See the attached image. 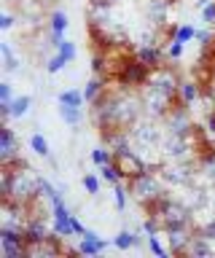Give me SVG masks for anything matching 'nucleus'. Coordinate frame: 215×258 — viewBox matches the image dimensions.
Masks as SVG:
<instances>
[{
    "label": "nucleus",
    "instance_id": "1",
    "mask_svg": "<svg viewBox=\"0 0 215 258\" xmlns=\"http://www.w3.org/2000/svg\"><path fill=\"white\" fill-rule=\"evenodd\" d=\"M38 177L27 164L25 167H0V194L3 199H14L22 202V205H30L33 199L41 197V188H38Z\"/></svg>",
    "mask_w": 215,
    "mask_h": 258
},
{
    "label": "nucleus",
    "instance_id": "2",
    "mask_svg": "<svg viewBox=\"0 0 215 258\" xmlns=\"http://www.w3.org/2000/svg\"><path fill=\"white\" fill-rule=\"evenodd\" d=\"M126 185H129V194L140 202L142 207L151 205V202H156L159 197H164V194H167V185L162 180V175H159V169H154V167H148L146 172L129 177Z\"/></svg>",
    "mask_w": 215,
    "mask_h": 258
},
{
    "label": "nucleus",
    "instance_id": "3",
    "mask_svg": "<svg viewBox=\"0 0 215 258\" xmlns=\"http://www.w3.org/2000/svg\"><path fill=\"white\" fill-rule=\"evenodd\" d=\"M180 76L175 73V68L172 64H159V68H151V73H148V81L146 84H151V86H156L159 92H164V94H170L172 100H178V92H180Z\"/></svg>",
    "mask_w": 215,
    "mask_h": 258
},
{
    "label": "nucleus",
    "instance_id": "4",
    "mask_svg": "<svg viewBox=\"0 0 215 258\" xmlns=\"http://www.w3.org/2000/svg\"><path fill=\"white\" fill-rule=\"evenodd\" d=\"M27 223H30V205H22V202H14V199H3V205H0V226L3 229L25 231Z\"/></svg>",
    "mask_w": 215,
    "mask_h": 258
},
{
    "label": "nucleus",
    "instance_id": "5",
    "mask_svg": "<svg viewBox=\"0 0 215 258\" xmlns=\"http://www.w3.org/2000/svg\"><path fill=\"white\" fill-rule=\"evenodd\" d=\"M19 140H17V132L9 126V124H3V135H0V167H25L27 161L22 159V153H19Z\"/></svg>",
    "mask_w": 215,
    "mask_h": 258
},
{
    "label": "nucleus",
    "instance_id": "6",
    "mask_svg": "<svg viewBox=\"0 0 215 258\" xmlns=\"http://www.w3.org/2000/svg\"><path fill=\"white\" fill-rule=\"evenodd\" d=\"M132 140H134V145H140V148H154V145H162V137H164V132L159 129V124L154 118H146L142 116L137 124H134L132 129Z\"/></svg>",
    "mask_w": 215,
    "mask_h": 258
},
{
    "label": "nucleus",
    "instance_id": "7",
    "mask_svg": "<svg viewBox=\"0 0 215 258\" xmlns=\"http://www.w3.org/2000/svg\"><path fill=\"white\" fill-rule=\"evenodd\" d=\"M167 121V132H175V135H191L194 132V118H191V110H188V105H183L180 100L170 108V113L164 116Z\"/></svg>",
    "mask_w": 215,
    "mask_h": 258
},
{
    "label": "nucleus",
    "instance_id": "8",
    "mask_svg": "<svg viewBox=\"0 0 215 258\" xmlns=\"http://www.w3.org/2000/svg\"><path fill=\"white\" fill-rule=\"evenodd\" d=\"M113 161H116V167H118V172H121L124 180H129V177H134V175H140V172H146V169H148V161L142 159L134 148L113 153Z\"/></svg>",
    "mask_w": 215,
    "mask_h": 258
},
{
    "label": "nucleus",
    "instance_id": "9",
    "mask_svg": "<svg viewBox=\"0 0 215 258\" xmlns=\"http://www.w3.org/2000/svg\"><path fill=\"white\" fill-rule=\"evenodd\" d=\"M0 250H3V255H9V258H25L27 234L17 231V229H3V226H0Z\"/></svg>",
    "mask_w": 215,
    "mask_h": 258
},
{
    "label": "nucleus",
    "instance_id": "10",
    "mask_svg": "<svg viewBox=\"0 0 215 258\" xmlns=\"http://www.w3.org/2000/svg\"><path fill=\"white\" fill-rule=\"evenodd\" d=\"M191 237H194V223L164 229V239H167V247H170V253H172V255H186Z\"/></svg>",
    "mask_w": 215,
    "mask_h": 258
},
{
    "label": "nucleus",
    "instance_id": "11",
    "mask_svg": "<svg viewBox=\"0 0 215 258\" xmlns=\"http://www.w3.org/2000/svg\"><path fill=\"white\" fill-rule=\"evenodd\" d=\"M170 8H172V0H148L146 6V16L154 27H170L167 19H170Z\"/></svg>",
    "mask_w": 215,
    "mask_h": 258
},
{
    "label": "nucleus",
    "instance_id": "12",
    "mask_svg": "<svg viewBox=\"0 0 215 258\" xmlns=\"http://www.w3.org/2000/svg\"><path fill=\"white\" fill-rule=\"evenodd\" d=\"M102 137V145L105 148H110L113 153H118V151H126V148H132V132L129 129H110V132H105V135H100Z\"/></svg>",
    "mask_w": 215,
    "mask_h": 258
},
{
    "label": "nucleus",
    "instance_id": "13",
    "mask_svg": "<svg viewBox=\"0 0 215 258\" xmlns=\"http://www.w3.org/2000/svg\"><path fill=\"white\" fill-rule=\"evenodd\" d=\"M30 105H33V97L22 94V97H14V102H9V105L0 102V113H3L6 121H9V118H22V116H27V113H30Z\"/></svg>",
    "mask_w": 215,
    "mask_h": 258
},
{
    "label": "nucleus",
    "instance_id": "14",
    "mask_svg": "<svg viewBox=\"0 0 215 258\" xmlns=\"http://www.w3.org/2000/svg\"><path fill=\"white\" fill-rule=\"evenodd\" d=\"M134 56L142 62V64H148V68H159V64H164V46H146L142 43L137 51H134Z\"/></svg>",
    "mask_w": 215,
    "mask_h": 258
},
{
    "label": "nucleus",
    "instance_id": "15",
    "mask_svg": "<svg viewBox=\"0 0 215 258\" xmlns=\"http://www.w3.org/2000/svg\"><path fill=\"white\" fill-rule=\"evenodd\" d=\"M202 84L199 81H180V92H178V100L183 105H194L202 100Z\"/></svg>",
    "mask_w": 215,
    "mask_h": 258
},
{
    "label": "nucleus",
    "instance_id": "16",
    "mask_svg": "<svg viewBox=\"0 0 215 258\" xmlns=\"http://www.w3.org/2000/svg\"><path fill=\"white\" fill-rule=\"evenodd\" d=\"M108 89V78L105 76H94L89 78V84H86V89H84V97H86V105H94L102 97V92Z\"/></svg>",
    "mask_w": 215,
    "mask_h": 258
},
{
    "label": "nucleus",
    "instance_id": "17",
    "mask_svg": "<svg viewBox=\"0 0 215 258\" xmlns=\"http://www.w3.org/2000/svg\"><path fill=\"white\" fill-rule=\"evenodd\" d=\"M108 247H110V242L102 239V237H97V239H86V237H81L78 253H81V255H102Z\"/></svg>",
    "mask_w": 215,
    "mask_h": 258
},
{
    "label": "nucleus",
    "instance_id": "18",
    "mask_svg": "<svg viewBox=\"0 0 215 258\" xmlns=\"http://www.w3.org/2000/svg\"><path fill=\"white\" fill-rule=\"evenodd\" d=\"M25 234H27V239H46L51 234L49 231V221H46V218H30Z\"/></svg>",
    "mask_w": 215,
    "mask_h": 258
},
{
    "label": "nucleus",
    "instance_id": "19",
    "mask_svg": "<svg viewBox=\"0 0 215 258\" xmlns=\"http://www.w3.org/2000/svg\"><path fill=\"white\" fill-rule=\"evenodd\" d=\"M199 172H202V180L215 188V151L204 153V156L199 159Z\"/></svg>",
    "mask_w": 215,
    "mask_h": 258
},
{
    "label": "nucleus",
    "instance_id": "20",
    "mask_svg": "<svg viewBox=\"0 0 215 258\" xmlns=\"http://www.w3.org/2000/svg\"><path fill=\"white\" fill-rule=\"evenodd\" d=\"M0 56H3V70L6 73H17L19 70V56H17V51H14V46L9 43V40L0 43Z\"/></svg>",
    "mask_w": 215,
    "mask_h": 258
},
{
    "label": "nucleus",
    "instance_id": "21",
    "mask_svg": "<svg viewBox=\"0 0 215 258\" xmlns=\"http://www.w3.org/2000/svg\"><path fill=\"white\" fill-rule=\"evenodd\" d=\"M73 218L76 215H70V218H54V234L57 237H62V239H67V237H78L76 234V223H73Z\"/></svg>",
    "mask_w": 215,
    "mask_h": 258
},
{
    "label": "nucleus",
    "instance_id": "22",
    "mask_svg": "<svg viewBox=\"0 0 215 258\" xmlns=\"http://www.w3.org/2000/svg\"><path fill=\"white\" fill-rule=\"evenodd\" d=\"M57 102L59 105H73V108H84L86 97H84L81 89H65V92L57 94Z\"/></svg>",
    "mask_w": 215,
    "mask_h": 258
},
{
    "label": "nucleus",
    "instance_id": "23",
    "mask_svg": "<svg viewBox=\"0 0 215 258\" xmlns=\"http://www.w3.org/2000/svg\"><path fill=\"white\" fill-rule=\"evenodd\" d=\"M210 194H207L204 188H196V185H194V188H191L188 191V202H186V205L191 207V210H194V213H199V210H202L204 205H210Z\"/></svg>",
    "mask_w": 215,
    "mask_h": 258
},
{
    "label": "nucleus",
    "instance_id": "24",
    "mask_svg": "<svg viewBox=\"0 0 215 258\" xmlns=\"http://www.w3.org/2000/svg\"><path fill=\"white\" fill-rule=\"evenodd\" d=\"M59 118L70 126H78L84 121V108H73V105H59Z\"/></svg>",
    "mask_w": 215,
    "mask_h": 258
},
{
    "label": "nucleus",
    "instance_id": "25",
    "mask_svg": "<svg viewBox=\"0 0 215 258\" xmlns=\"http://www.w3.org/2000/svg\"><path fill=\"white\" fill-rule=\"evenodd\" d=\"M113 245L118 247V250H132V247H137L140 245V237H134V234L129 231V229H124V231H118V237L113 239Z\"/></svg>",
    "mask_w": 215,
    "mask_h": 258
},
{
    "label": "nucleus",
    "instance_id": "26",
    "mask_svg": "<svg viewBox=\"0 0 215 258\" xmlns=\"http://www.w3.org/2000/svg\"><path fill=\"white\" fill-rule=\"evenodd\" d=\"M126 197H129V185H126V180H118L113 185V205H116L118 213L126 210Z\"/></svg>",
    "mask_w": 215,
    "mask_h": 258
},
{
    "label": "nucleus",
    "instance_id": "27",
    "mask_svg": "<svg viewBox=\"0 0 215 258\" xmlns=\"http://www.w3.org/2000/svg\"><path fill=\"white\" fill-rule=\"evenodd\" d=\"M183 51H186V43H180V40H175V38H170L164 43V59L167 62H178L183 56Z\"/></svg>",
    "mask_w": 215,
    "mask_h": 258
},
{
    "label": "nucleus",
    "instance_id": "28",
    "mask_svg": "<svg viewBox=\"0 0 215 258\" xmlns=\"http://www.w3.org/2000/svg\"><path fill=\"white\" fill-rule=\"evenodd\" d=\"M100 177L105 180L108 185H116L118 180H124L121 172H118V167H116V161H108V164H102L100 167Z\"/></svg>",
    "mask_w": 215,
    "mask_h": 258
},
{
    "label": "nucleus",
    "instance_id": "29",
    "mask_svg": "<svg viewBox=\"0 0 215 258\" xmlns=\"http://www.w3.org/2000/svg\"><path fill=\"white\" fill-rule=\"evenodd\" d=\"M146 245H148V250L154 255H159V258H167V255H172L170 253V247H164L162 242H159V234H146Z\"/></svg>",
    "mask_w": 215,
    "mask_h": 258
},
{
    "label": "nucleus",
    "instance_id": "30",
    "mask_svg": "<svg viewBox=\"0 0 215 258\" xmlns=\"http://www.w3.org/2000/svg\"><path fill=\"white\" fill-rule=\"evenodd\" d=\"M30 148H33L35 153H38V156H49V153H51V148H49V140H46V137L41 135V132H35L33 137H30Z\"/></svg>",
    "mask_w": 215,
    "mask_h": 258
},
{
    "label": "nucleus",
    "instance_id": "31",
    "mask_svg": "<svg viewBox=\"0 0 215 258\" xmlns=\"http://www.w3.org/2000/svg\"><path fill=\"white\" fill-rule=\"evenodd\" d=\"M81 185H84V191L89 194V197H97V194H100V188H102L100 177L94 175V172H86V175L81 177Z\"/></svg>",
    "mask_w": 215,
    "mask_h": 258
},
{
    "label": "nucleus",
    "instance_id": "32",
    "mask_svg": "<svg viewBox=\"0 0 215 258\" xmlns=\"http://www.w3.org/2000/svg\"><path fill=\"white\" fill-rule=\"evenodd\" d=\"M196 27L194 24H180V27H175V32H172V38L175 40H180V43H188V40H194L196 38Z\"/></svg>",
    "mask_w": 215,
    "mask_h": 258
},
{
    "label": "nucleus",
    "instance_id": "33",
    "mask_svg": "<svg viewBox=\"0 0 215 258\" xmlns=\"http://www.w3.org/2000/svg\"><path fill=\"white\" fill-rule=\"evenodd\" d=\"M92 161H94L97 167L108 164V161H113V151L105 148V145H100V148H94V151H92Z\"/></svg>",
    "mask_w": 215,
    "mask_h": 258
},
{
    "label": "nucleus",
    "instance_id": "34",
    "mask_svg": "<svg viewBox=\"0 0 215 258\" xmlns=\"http://www.w3.org/2000/svg\"><path fill=\"white\" fill-rule=\"evenodd\" d=\"M57 54H62V56H65V59H67V64L70 62H73L76 59V56H78V48H76V43H73V40H62V43H59V48H57Z\"/></svg>",
    "mask_w": 215,
    "mask_h": 258
},
{
    "label": "nucleus",
    "instance_id": "35",
    "mask_svg": "<svg viewBox=\"0 0 215 258\" xmlns=\"http://www.w3.org/2000/svg\"><path fill=\"white\" fill-rule=\"evenodd\" d=\"M38 188H41V197L46 199V202H51L57 194H62L59 188H54L51 185V180H46V177H38Z\"/></svg>",
    "mask_w": 215,
    "mask_h": 258
},
{
    "label": "nucleus",
    "instance_id": "36",
    "mask_svg": "<svg viewBox=\"0 0 215 258\" xmlns=\"http://www.w3.org/2000/svg\"><path fill=\"white\" fill-rule=\"evenodd\" d=\"M194 231L202 234V237L215 239V218H207V221H202V223H194Z\"/></svg>",
    "mask_w": 215,
    "mask_h": 258
},
{
    "label": "nucleus",
    "instance_id": "37",
    "mask_svg": "<svg viewBox=\"0 0 215 258\" xmlns=\"http://www.w3.org/2000/svg\"><path fill=\"white\" fill-rule=\"evenodd\" d=\"M67 64V59L62 54H54L49 62H46V73H49V76H57V73H62V68H65Z\"/></svg>",
    "mask_w": 215,
    "mask_h": 258
},
{
    "label": "nucleus",
    "instance_id": "38",
    "mask_svg": "<svg viewBox=\"0 0 215 258\" xmlns=\"http://www.w3.org/2000/svg\"><path fill=\"white\" fill-rule=\"evenodd\" d=\"M0 102H3V105L14 102V86L9 84V81H3V84H0Z\"/></svg>",
    "mask_w": 215,
    "mask_h": 258
},
{
    "label": "nucleus",
    "instance_id": "39",
    "mask_svg": "<svg viewBox=\"0 0 215 258\" xmlns=\"http://www.w3.org/2000/svg\"><path fill=\"white\" fill-rule=\"evenodd\" d=\"M14 24H17V16H14L11 11H3V14H0V30H3V32H9Z\"/></svg>",
    "mask_w": 215,
    "mask_h": 258
},
{
    "label": "nucleus",
    "instance_id": "40",
    "mask_svg": "<svg viewBox=\"0 0 215 258\" xmlns=\"http://www.w3.org/2000/svg\"><path fill=\"white\" fill-rule=\"evenodd\" d=\"M207 132H210V135H215V110H210V113H207Z\"/></svg>",
    "mask_w": 215,
    "mask_h": 258
},
{
    "label": "nucleus",
    "instance_id": "41",
    "mask_svg": "<svg viewBox=\"0 0 215 258\" xmlns=\"http://www.w3.org/2000/svg\"><path fill=\"white\" fill-rule=\"evenodd\" d=\"M84 237H86V239H97V237H100V234H97V231H94V229H86V231H84Z\"/></svg>",
    "mask_w": 215,
    "mask_h": 258
},
{
    "label": "nucleus",
    "instance_id": "42",
    "mask_svg": "<svg viewBox=\"0 0 215 258\" xmlns=\"http://www.w3.org/2000/svg\"><path fill=\"white\" fill-rule=\"evenodd\" d=\"M207 3H212V0H196V6H199V8H204Z\"/></svg>",
    "mask_w": 215,
    "mask_h": 258
},
{
    "label": "nucleus",
    "instance_id": "43",
    "mask_svg": "<svg viewBox=\"0 0 215 258\" xmlns=\"http://www.w3.org/2000/svg\"><path fill=\"white\" fill-rule=\"evenodd\" d=\"M210 207L215 210V194H212V199H210Z\"/></svg>",
    "mask_w": 215,
    "mask_h": 258
}]
</instances>
